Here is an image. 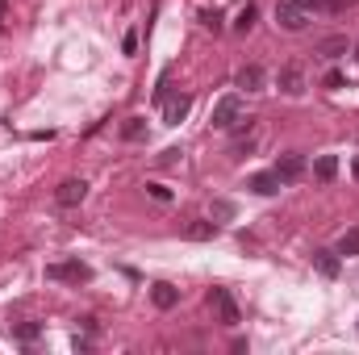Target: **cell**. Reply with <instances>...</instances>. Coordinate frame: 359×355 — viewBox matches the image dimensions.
Masks as SVG:
<instances>
[{"instance_id": "7c38bea8", "label": "cell", "mask_w": 359, "mask_h": 355, "mask_svg": "<svg viewBox=\"0 0 359 355\" xmlns=\"http://www.w3.org/2000/svg\"><path fill=\"white\" fill-rule=\"evenodd\" d=\"M313 267H318L326 280H334V276H339V251H326V247H318V251H313Z\"/></svg>"}, {"instance_id": "3957f363", "label": "cell", "mask_w": 359, "mask_h": 355, "mask_svg": "<svg viewBox=\"0 0 359 355\" xmlns=\"http://www.w3.org/2000/svg\"><path fill=\"white\" fill-rule=\"evenodd\" d=\"M46 280H59V284H88L92 267L80 264V260H59V264L46 267Z\"/></svg>"}, {"instance_id": "5b68a950", "label": "cell", "mask_w": 359, "mask_h": 355, "mask_svg": "<svg viewBox=\"0 0 359 355\" xmlns=\"http://www.w3.org/2000/svg\"><path fill=\"white\" fill-rule=\"evenodd\" d=\"M276 176H280V184H297V180L305 176V155L301 151H288V155H280L276 159V168H271Z\"/></svg>"}, {"instance_id": "484cf974", "label": "cell", "mask_w": 359, "mask_h": 355, "mask_svg": "<svg viewBox=\"0 0 359 355\" xmlns=\"http://www.w3.org/2000/svg\"><path fill=\"white\" fill-rule=\"evenodd\" d=\"M121 51H126V55H134V51H138V34H134V29L126 34V42H121Z\"/></svg>"}, {"instance_id": "52a82bcc", "label": "cell", "mask_w": 359, "mask_h": 355, "mask_svg": "<svg viewBox=\"0 0 359 355\" xmlns=\"http://www.w3.org/2000/svg\"><path fill=\"white\" fill-rule=\"evenodd\" d=\"M84 196H88V184H84V180H63V184L55 188V201H59L63 209H72V205H80Z\"/></svg>"}, {"instance_id": "cb8c5ba5", "label": "cell", "mask_w": 359, "mask_h": 355, "mask_svg": "<svg viewBox=\"0 0 359 355\" xmlns=\"http://www.w3.org/2000/svg\"><path fill=\"white\" fill-rule=\"evenodd\" d=\"M147 192H151L155 201H163V205L172 201V188H163V184H147Z\"/></svg>"}, {"instance_id": "5bb4252c", "label": "cell", "mask_w": 359, "mask_h": 355, "mask_svg": "<svg viewBox=\"0 0 359 355\" xmlns=\"http://www.w3.org/2000/svg\"><path fill=\"white\" fill-rule=\"evenodd\" d=\"M251 188H255L259 196H271V192H280L284 184H280V176H276V172H259V176H251Z\"/></svg>"}, {"instance_id": "8fae6325", "label": "cell", "mask_w": 359, "mask_h": 355, "mask_svg": "<svg viewBox=\"0 0 359 355\" xmlns=\"http://www.w3.org/2000/svg\"><path fill=\"white\" fill-rule=\"evenodd\" d=\"M151 301H155L159 309H172V305L180 301V288L168 284V280H159V284H151Z\"/></svg>"}, {"instance_id": "d6986e66", "label": "cell", "mask_w": 359, "mask_h": 355, "mask_svg": "<svg viewBox=\"0 0 359 355\" xmlns=\"http://www.w3.org/2000/svg\"><path fill=\"white\" fill-rule=\"evenodd\" d=\"M334 251H339V255H359V230H347Z\"/></svg>"}, {"instance_id": "ba28073f", "label": "cell", "mask_w": 359, "mask_h": 355, "mask_svg": "<svg viewBox=\"0 0 359 355\" xmlns=\"http://www.w3.org/2000/svg\"><path fill=\"white\" fill-rule=\"evenodd\" d=\"M280 92H284V96H301V92H305V72H301L297 63L280 67Z\"/></svg>"}, {"instance_id": "603a6c76", "label": "cell", "mask_w": 359, "mask_h": 355, "mask_svg": "<svg viewBox=\"0 0 359 355\" xmlns=\"http://www.w3.org/2000/svg\"><path fill=\"white\" fill-rule=\"evenodd\" d=\"M213 217H217V222H230V217H234V201H226V196L213 201Z\"/></svg>"}, {"instance_id": "277c9868", "label": "cell", "mask_w": 359, "mask_h": 355, "mask_svg": "<svg viewBox=\"0 0 359 355\" xmlns=\"http://www.w3.org/2000/svg\"><path fill=\"white\" fill-rule=\"evenodd\" d=\"M238 126H243V130L234 134V142H230V155H234V159H247V155L259 147V126H255V117H247V113H243V121H238Z\"/></svg>"}, {"instance_id": "f546056e", "label": "cell", "mask_w": 359, "mask_h": 355, "mask_svg": "<svg viewBox=\"0 0 359 355\" xmlns=\"http://www.w3.org/2000/svg\"><path fill=\"white\" fill-rule=\"evenodd\" d=\"M355 59H359V42H355Z\"/></svg>"}, {"instance_id": "ffe728a7", "label": "cell", "mask_w": 359, "mask_h": 355, "mask_svg": "<svg viewBox=\"0 0 359 355\" xmlns=\"http://www.w3.org/2000/svg\"><path fill=\"white\" fill-rule=\"evenodd\" d=\"M222 21H226V17H222L217 8H205V13H201V25H205V29H213V34H222Z\"/></svg>"}, {"instance_id": "7a4b0ae2", "label": "cell", "mask_w": 359, "mask_h": 355, "mask_svg": "<svg viewBox=\"0 0 359 355\" xmlns=\"http://www.w3.org/2000/svg\"><path fill=\"white\" fill-rule=\"evenodd\" d=\"M209 309L217 314V322H222V326H238V322H243L238 301L230 297V288H209Z\"/></svg>"}, {"instance_id": "9c48e42d", "label": "cell", "mask_w": 359, "mask_h": 355, "mask_svg": "<svg viewBox=\"0 0 359 355\" xmlns=\"http://www.w3.org/2000/svg\"><path fill=\"white\" fill-rule=\"evenodd\" d=\"M238 88H247V92H264V84H268V72L259 67V63H247L243 72H238V80H234Z\"/></svg>"}, {"instance_id": "30bf717a", "label": "cell", "mask_w": 359, "mask_h": 355, "mask_svg": "<svg viewBox=\"0 0 359 355\" xmlns=\"http://www.w3.org/2000/svg\"><path fill=\"white\" fill-rule=\"evenodd\" d=\"M188 109H192V96H168L163 100V121L168 126H180L188 117Z\"/></svg>"}, {"instance_id": "7402d4cb", "label": "cell", "mask_w": 359, "mask_h": 355, "mask_svg": "<svg viewBox=\"0 0 359 355\" xmlns=\"http://www.w3.org/2000/svg\"><path fill=\"white\" fill-rule=\"evenodd\" d=\"M355 8V0H318V13H347Z\"/></svg>"}, {"instance_id": "83f0119b", "label": "cell", "mask_w": 359, "mask_h": 355, "mask_svg": "<svg viewBox=\"0 0 359 355\" xmlns=\"http://www.w3.org/2000/svg\"><path fill=\"white\" fill-rule=\"evenodd\" d=\"M351 172H355V180H359V155H355V163H351Z\"/></svg>"}, {"instance_id": "d4e9b609", "label": "cell", "mask_w": 359, "mask_h": 355, "mask_svg": "<svg viewBox=\"0 0 359 355\" xmlns=\"http://www.w3.org/2000/svg\"><path fill=\"white\" fill-rule=\"evenodd\" d=\"M326 88L334 92V88H343V72H326V80H322Z\"/></svg>"}, {"instance_id": "ac0fdd59", "label": "cell", "mask_w": 359, "mask_h": 355, "mask_svg": "<svg viewBox=\"0 0 359 355\" xmlns=\"http://www.w3.org/2000/svg\"><path fill=\"white\" fill-rule=\"evenodd\" d=\"M255 17H259V8H255V4H243V13L234 17V29H238V34H247V29L255 25Z\"/></svg>"}, {"instance_id": "9a60e30c", "label": "cell", "mask_w": 359, "mask_h": 355, "mask_svg": "<svg viewBox=\"0 0 359 355\" xmlns=\"http://www.w3.org/2000/svg\"><path fill=\"white\" fill-rule=\"evenodd\" d=\"M313 176L322 180V184H330V180L339 176V159H334V155H318V163H313Z\"/></svg>"}, {"instance_id": "4fadbf2b", "label": "cell", "mask_w": 359, "mask_h": 355, "mask_svg": "<svg viewBox=\"0 0 359 355\" xmlns=\"http://www.w3.org/2000/svg\"><path fill=\"white\" fill-rule=\"evenodd\" d=\"M184 239L209 243V239H217V222H188V226H184Z\"/></svg>"}, {"instance_id": "44dd1931", "label": "cell", "mask_w": 359, "mask_h": 355, "mask_svg": "<svg viewBox=\"0 0 359 355\" xmlns=\"http://www.w3.org/2000/svg\"><path fill=\"white\" fill-rule=\"evenodd\" d=\"M38 335H42V326H38V322H21V326H17V343H34Z\"/></svg>"}, {"instance_id": "8992f818", "label": "cell", "mask_w": 359, "mask_h": 355, "mask_svg": "<svg viewBox=\"0 0 359 355\" xmlns=\"http://www.w3.org/2000/svg\"><path fill=\"white\" fill-rule=\"evenodd\" d=\"M276 21H280L288 34H297V29H305V8H297L292 0H280V4H276Z\"/></svg>"}, {"instance_id": "6da1fadb", "label": "cell", "mask_w": 359, "mask_h": 355, "mask_svg": "<svg viewBox=\"0 0 359 355\" xmlns=\"http://www.w3.org/2000/svg\"><path fill=\"white\" fill-rule=\"evenodd\" d=\"M213 130H234L238 121H243V96L238 92H230V96H222L217 105H213Z\"/></svg>"}, {"instance_id": "4316f807", "label": "cell", "mask_w": 359, "mask_h": 355, "mask_svg": "<svg viewBox=\"0 0 359 355\" xmlns=\"http://www.w3.org/2000/svg\"><path fill=\"white\" fill-rule=\"evenodd\" d=\"M297 8H305V13H318V0H292Z\"/></svg>"}, {"instance_id": "f1b7e54d", "label": "cell", "mask_w": 359, "mask_h": 355, "mask_svg": "<svg viewBox=\"0 0 359 355\" xmlns=\"http://www.w3.org/2000/svg\"><path fill=\"white\" fill-rule=\"evenodd\" d=\"M4 4H8V0H0V21H4Z\"/></svg>"}, {"instance_id": "2e32d148", "label": "cell", "mask_w": 359, "mask_h": 355, "mask_svg": "<svg viewBox=\"0 0 359 355\" xmlns=\"http://www.w3.org/2000/svg\"><path fill=\"white\" fill-rule=\"evenodd\" d=\"M313 51H318V55H326V59H339V55H347V38H339V34H334V38H322Z\"/></svg>"}, {"instance_id": "e0dca14e", "label": "cell", "mask_w": 359, "mask_h": 355, "mask_svg": "<svg viewBox=\"0 0 359 355\" xmlns=\"http://www.w3.org/2000/svg\"><path fill=\"white\" fill-rule=\"evenodd\" d=\"M121 138H126V142H138V138H147V117H126V126H121Z\"/></svg>"}]
</instances>
